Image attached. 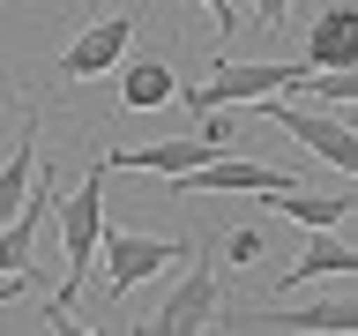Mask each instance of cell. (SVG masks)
Wrapping results in <instances>:
<instances>
[{"label":"cell","mask_w":358,"mask_h":336,"mask_svg":"<svg viewBox=\"0 0 358 336\" xmlns=\"http://www.w3.org/2000/svg\"><path fill=\"white\" fill-rule=\"evenodd\" d=\"M217 150H231V142H209V134H164V142H134V150H112L105 164L112 172H157V179H179V172H194L201 157H217Z\"/></svg>","instance_id":"cell-8"},{"label":"cell","mask_w":358,"mask_h":336,"mask_svg":"<svg viewBox=\"0 0 358 336\" xmlns=\"http://www.w3.org/2000/svg\"><path fill=\"white\" fill-rule=\"evenodd\" d=\"M187 254H194L187 239H150V232H120V224H105V232H97V262H105V299L134 291L142 276H157V269L187 262Z\"/></svg>","instance_id":"cell-3"},{"label":"cell","mask_w":358,"mask_h":336,"mask_svg":"<svg viewBox=\"0 0 358 336\" xmlns=\"http://www.w3.org/2000/svg\"><path fill=\"white\" fill-rule=\"evenodd\" d=\"M52 202H60V179H52V164H38L22 209L0 224V276H38V246H45V224H52Z\"/></svg>","instance_id":"cell-5"},{"label":"cell","mask_w":358,"mask_h":336,"mask_svg":"<svg viewBox=\"0 0 358 336\" xmlns=\"http://www.w3.org/2000/svg\"><path fill=\"white\" fill-rule=\"evenodd\" d=\"M306 67H358V15L351 8H329L306 30Z\"/></svg>","instance_id":"cell-10"},{"label":"cell","mask_w":358,"mask_h":336,"mask_svg":"<svg viewBox=\"0 0 358 336\" xmlns=\"http://www.w3.org/2000/svg\"><path fill=\"white\" fill-rule=\"evenodd\" d=\"M201 8H209V22H217V38L239 30V0H201Z\"/></svg>","instance_id":"cell-16"},{"label":"cell","mask_w":358,"mask_h":336,"mask_svg":"<svg viewBox=\"0 0 358 336\" xmlns=\"http://www.w3.org/2000/svg\"><path fill=\"white\" fill-rule=\"evenodd\" d=\"M254 112H262L268 127H291V142H306L329 172H358V142H351V127H343V120L306 112L299 97H284V90H276V97H254Z\"/></svg>","instance_id":"cell-4"},{"label":"cell","mask_w":358,"mask_h":336,"mask_svg":"<svg viewBox=\"0 0 358 336\" xmlns=\"http://www.w3.org/2000/svg\"><path fill=\"white\" fill-rule=\"evenodd\" d=\"M194 262V254H187ZM150 336H194V329H217V262H194L187 269V284L164 299V307L142 321Z\"/></svg>","instance_id":"cell-7"},{"label":"cell","mask_w":358,"mask_h":336,"mask_svg":"<svg viewBox=\"0 0 358 336\" xmlns=\"http://www.w3.org/2000/svg\"><path fill=\"white\" fill-rule=\"evenodd\" d=\"M284 329H306V336H351L358 329V307L351 299H313V307H291Z\"/></svg>","instance_id":"cell-14"},{"label":"cell","mask_w":358,"mask_h":336,"mask_svg":"<svg viewBox=\"0 0 358 336\" xmlns=\"http://www.w3.org/2000/svg\"><path fill=\"white\" fill-rule=\"evenodd\" d=\"M120 105H127V112L172 105V67H164V60H134L127 75H120Z\"/></svg>","instance_id":"cell-12"},{"label":"cell","mask_w":358,"mask_h":336,"mask_svg":"<svg viewBox=\"0 0 358 336\" xmlns=\"http://www.w3.org/2000/svg\"><path fill=\"white\" fill-rule=\"evenodd\" d=\"M306 83V60H217L209 67V83L187 90V105L194 112H231V105H254V97H299Z\"/></svg>","instance_id":"cell-2"},{"label":"cell","mask_w":358,"mask_h":336,"mask_svg":"<svg viewBox=\"0 0 358 336\" xmlns=\"http://www.w3.org/2000/svg\"><path fill=\"white\" fill-rule=\"evenodd\" d=\"M15 291H30V276H0V307H8Z\"/></svg>","instance_id":"cell-18"},{"label":"cell","mask_w":358,"mask_h":336,"mask_svg":"<svg viewBox=\"0 0 358 336\" xmlns=\"http://www.w3.org/2000/svg\"><path fill=\"white\" fill-rule=\"evenodd\" d=\"M209 187H217V195H284V187H299V172L217 150V157H201L194 172H179V179H172V195H209Z\"/></svg>","instance_id":"cell-6"},{"label":"cell","mask_w":358,"mask_h":336,"mask_svg":"<svg viewBox=\"0 0 358 336\" xmlns=\"http://www.w3.org/2000/svg\"><path fill=\"white\" fill-rule=\"evenodd\" d=\"M127 45H134V22H127V15H105V22H90L83 38L60 52V67H52V75H60V83H90V75H112V67L127 60Z\"/></svg>","instance_id":"cell-9"},{"label":"cell","mask_w":358,"mask_h":336,"mask_svg":"<svg viewBox=\"0 0 358 336\" xmlns=\"http://www.w3.org/2000/svg\"><path fill=\"white\" fill-rule=\"evenodd\" d=\"M105 179H112V164H105V157H90L83 187L52 202V224H60V291H52V307H45L52 329H83V321H75V291H83L90 262H97V232H105Z\"/></svg>","instance_id":"cell-1"},{"label":"cell","mask_w":358,"mask_h":336,"mask_svg":"<svg viewBox=\"0 0 358 336\" xmlns=\"http://www.w3.org/2000/svg\"><path fill=\"white\" fill-rule=\"evenodd\" d=\"M224 246H231V262H262V224H239Z\"/></svg>","instance_id":"cell-15"},{"label":"cell","mask_w":358,"mask_h":336,"mask_svg":"<svg viewBox=\"0 0 358 336\" xmlns=\"http://www.w3.org/2000/svg\"><path fill=\"white\" fill-rule=\"evenodd\" d=\"M268 209H284V217H299V224H343L351 217V195H306V187H284V195H262Z\"/></svg>","instance_id":"cell-13"},{"label":"cell","mask_w":358,"mask_h":336,"mask_svg":"<svg viewBox=\"0 0 358 336\" xmlns=\"http://www.w3.org/2000/svg\"><path fill=\"white\" fill-rule=\"evenodd\" d=\"M254 15H262V30H284V15H291V0H254Z\"/></svg>","instance_id":"cell-17"},{"label":"cell","mask_w":358,"mask_h":336,"mask_svg":"<svg viewBox=\"0 0 358 336\" xmlns=\"http://www.w3.org/2000/svg\"><path fill=\"white\" fill-rule=\"evenodd\" d=\"M306 276H351V239H343V224H321V232H313V246L291 262V276H284L276 291L306 284Z\"/></svg>","instance_id":"cell-11"}]
</instances>
